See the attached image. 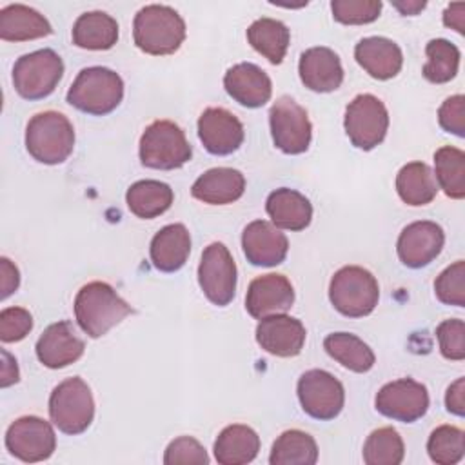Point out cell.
I'll use <instances>...</instances> for the list:
<instances>
[{
    "label": "cell",
    "mask_w": 465,
    "mask_h": 465,
    "mask_svg": "<svg viewBox=\"0 0 465 465\" xmlns=\"http://www.w3.org/2000/svg\"><path fill=\"white\" fill-rule=\"evenodd\" d=\"M133 307L105 282H89L74 296V318L89 338H100L133 314Z\"/></svg>",
    "instance_id": "6da1fadb"
},
{
    "label": "cell",
    "mask_w": 465,
    "mask_h": 465,
    "mask_svg": "<svg viewBox=\"0 0 465 465\" xmlns=\"http://www.w3.org/2000/svg\"><path fill=\"white\" fill-rule=\"evenodd\" d=\"M185 22L169 5L149 4L134 15L133 40L134 45L154 56L173 54L185 40Z\"/></svg>",
    "instance_id": "7a4b0ae2"
},
{
    "label": "cell",
    "mask_w": 465,
    "mask_h": 465,
    "mask_svg": "<svg viewBox=\"0 0 465 465\" xmlns=\"http://www.w3.org/2000/svg\"><path fill=\"white\" fill-rule=\"evenodd\" d=\"M124 98V80L113 69L93 65L82 69L71 84L65 100L74 109L104 116L113 113Z\"/></svg>",
    "instance_id": "3957f363"
},
{
    "label": "cell",
    "mask_w": 465,
    "mask_h": 465,
    "mask_svg": "<svg viewBox=\"0 0 465 465\" xmlns=\"http://www.w3.org/2000/svg\"><path fill=\"white\" fill-rule=\"evenodd\" d=\"M74 147V129L58 111L35 114L25 127V149L40 163L56 165L69 158Z\"/></svg>",
    "instance_id": "277c9868"
},
{
    "label": "cell",
    "mask_w": 465,
    "mask_h": 465,
    "mask_svg": "<svg viewBox=\"0 0 465 465\" xmlns=\"http://www.w3.org/2000/svg\"><path fill=\"white\" fill-rule=\"evenodd\" d=\"M329 300L340 314L363 318L376 309L380 287L371 271L360 265H345L331 278Z\"/></svg>",
    "instance_id": "5b68a950"
},
{
    "label": "cell",
    "mask_w": 465,
    "mask_h": 465,
    "mask_svg": "<svg viewBox=\"0 0 465 465\" xmlns=\"http://www.w3.org/2000/svg\"><path fill=\"white\" fill-rule=\"evenodd\" d=\"M138 154L142 165L149 169L173 171L191 160L193 149L178 124L171 120H154L145 127L140 138Z\"/></svg>",
    "instance_id": "8992f818"
},
{
    "label": "cell",
    "mask_w": 465,
    "mask_h": 465,
    "mask_svg": "<svg viewBox=\"0 0 465 465\" xmlns=\"http://www.w3.org/2000/svg\"><path fill=\"white\" fill-rule=\"evenodd\" d=\"M49 418L64 434L76 436L87 430L94 418V400L89 385L78 376L60 381L49 396Z\"/></svg>",
    "instance_id": "52a82bcc"
},
{
    "label": "cell",
    "mask_w": 465,
    "mask_h": 465,
    "mask_svg": "<svg viewBox=\"0 0 465 465\" xmlns=\"http://www.w3.org/2000/svg\"><path fill=\"white\" fill-rule=\"evenodd\" d=\"M64 74V62L53 49H38L22 54L13 65L15 91L25 100L49 96Z\"/></svg>",
    "instance_id": "ba28073f"
},
{
    "label": "cell",
    "mask_w": 465,
    "mask_h": 465,
    "mask_svg": "<svg viewBox=\"0 0 465 465\" xmlns=\"http://www.w3.org/2000/svg\"><path fill=\"white\" fill-rule=\"evenodd\" d=\"M343 127L354 147L361 151L374 149L385 140L389 129V113L385 104L369 93L354 96L345 109Z\"/></svg>",
    "instance_id": "9c48e42d"
},
{
    "label": "cell",
    "mask_w": 465,
    "mask_h": 465,
    "mask_svg": "<svg viewBox=\"0 0 465 465\" xmlns=\"http://www.w3.org/2000/svg\"><path fill=\"white\" fill-rule=\"evenodd\" d=\"M298 400L305 414L314 420H334L345 403V389L338 378L323 369L303 372L296 385Z\"/></svg>",
    "instance_id": "30bf717a"
},
{
    "label": "cell",
    "mask_w": 465,
    "mask_h": 465,
    "mask_svg": "<svg viewBox=\"0 0 465 465\" xmlns=\"http://www.w3.org/2000/svg\"><path fill=\"white\" fill-rule=\"evenodd\" d=\"M274 145L285 154H302L309 149L312 125L307 111L291 96H280L269 111Z\"/></svg>",
    "instance_id": "8fae6325"
},
{
    "label": "cell",
    "mask_w": 465,
    "mask_h": 465,
    "mask_svg": "<svg viewBox=\"0 0 465 465\" xmlns=\"http://www.w3.org/2000/svg\"><path fill=\"white\" fill-rule=\"evenodd\" d=\"M198 283L211 303L225 307L232 302L236 292V263L222 242H213L203 249L198 265Z\"/></svg>",
    "instance_id": "7c38bea8"
},
{
    "label": "cell",
    "mask_w": 465,
    "mask_h": 465,
    "mask_svg": "<svg viewBox=\"0 0 465 465\" xmlns=\"http://www.w3.org/2000/svg\"><path fill=\"white\" fill-rule=\"evenodd\" d=\"M5 449L24 463L44 461L56 449L54 429L38 416H22L7 427Z\"/></svg>",
    "instance_id": "4fadbf2b"
},
{
    "label": "cell",
    "mask_w": 465,
    "mask_h": 465,
    "mask_svg": "<svg viewBox=\"0 0 465 465\" xmlns=\"http://www.w3.org/2000/svg\"><path fill=\"white\" fill-rule=\"evenodd\" d=\"M374 407L389 420L414 423L429 411V392L423 383L412 378H400L378 391Z\"/></svg>",
    "instance_id": "5bb4252c"
},
{
    "label": "cell",
    "mask_w": 465,
    "mask_h": 465,
    "mask_svg": "<svg viewBox=\"0 0 465 465\" xmlns=\"http://www.w3.org/2000/svg\"><path fill=\"white\" fill-rule=\"evenodd\" d=\"M445 243L443 229L430 220H418L403 227L396 242L400 262L411 269H421L438 258Z\"/></svg>",
    "instance_id": "9a60e30c"
},
{
    "label": "cell",
    "mask_w": 465,
    "mask_h": 465,
    "mask_svg": "<svg viewBox=\"0 0 465 465\" xmlns=\"http://www.w3.org/2000/svg\"><path fill=\"white\" fill-rule=\"evenodd\" d=\"M198 138L205 151L225 156L240 149L245 131L238 116L223 107H207L198 118Z\"/></svg>",
    "instance_id": "2e32d148"
},
{
    "label": "cell",
    "mask_w": 465,
    "mask_h": 465,
    "mask_svg": "<svg viewBox=\"0 0 465 465\" xmlns=\"http://www.w3.org/2000/svg\"><path fill=\"white\" fill-rule=\"evenodd\" d=\"M292 303V283L287 276L276 272L254 278L245 294V309L256 320H263L272 314H285Z\"/></svg>",
    "instance_id": "e0dca14e"
},
{
    "label": "cell",
    "mask_w": 465,
    "mask_h": 465,
    "mask_svg": "<svg viewBox=\"0 0 465 465\" xmlns=\"http://www.w3.org/2000/svg\"><path fill=\"white\" fill-rule=\"evenodd\" d=\"M242 249L251 265H280L289 251L287 236L267 220H254L242 232Z\"/></svg>",
    "instance_id": "ac0fdd59"
},
{
    "label": "cell",
    "mask_w": 465,
    "mask_h": 465,
    "mask_svg": "<svg viewBox=\"0 0 465 465\" xmlns=\"http://www.w3.org/2000/svg\"><path fill=\"white\" fill-rule=\"evenodd\" d=\"M307 331L298 318L287 314H272L256 325L258 345L278 358L298 356L305 345Z\"/></svg>",
    "instance_id": "d6986e66"
},
{
    "label": "cell",
    "mask_w": 465,
    "mask_h": 465,
    "mask_svg": "<svg viewBox=\"0 0 465 465\" xmlns=\"http://www.w3.org/2000/svg\"><path fill=\"white\" fill-rule=\"evenodd\" d=\"M223 87L234 102L249 109L265 105L272 94L269 74L251 62H240L229 67L223 74Z\"/></svg>",
    "instance_id": "ffe728a7"
},
{
    "label": "cell",
    "mask_w": 465,
    "mask_h": 465,
    "mask_svg": "<svg viewBox=\"0 0 465 465\" xmlns=\"http://www.w3.org/2000/svg\"><path fill=\"white\" fill-rule=\"evenodd\" d=\"M85 343L69 322L51 323L36 341V358L49 369H64L84 354Z\"/></svg>",
    "instance_id": "44dd1931"
},
{
    "label": "cell",
    "mask_w": 465,
    "mask_h": 465,
    "mask_svg": "<svg viewBox=\"0 0 465 465\" xmlns=\"http://www.w3.org/2000/svg\"><path fill=\"white\" fill-rule=\"evenodd\" d=\"M302 84L314 93H332L343 82L340 56L331 47H311L302 53L298 62Z\"/></svg>",
    "instance_id": "7402d4cb"
},
{
    "label": "cell",
    "mask_w": 465,
    "mask_h": 465,
    "mask_svg": "<svg viewBox=\"0 0 465 465\" xmlns=\"http://www.w3.org/2000/svg\"><path fill=\"white\" fill-rule=\"evenodd\" d=\"M354 58L360 67L376 80L394 78L403 65L400 45L385 36L361 38L354 47Z\"/></svg>",
    "instance_id": "603a6c76"
},
{
    "label": "cell",
    "mask_w": 465,
    "mask_h": 465,
    "mask_svg": "<svg viewBox=\"0 0 465 465\" xmlns=\"http://www.w3.org/2000/svg\"><path fill=\"white\" fill-rule=\"evenodd\" d=\"M245 191V176L232 167H213L200 174L191 194L209 205H227L242 198Z\"/></svg>",
    "instance_id": "cb8c5ba5"
},
{
    "label": "cell",
    "mask_w": 465,
    "mask_h": 465,
    "mask_svg": "<svg viewBox=\"0 0 465 465\" xmlns=\"http://www.w3.org/2000/svg\"><path fill=\"white\" fill-rule=\"evenodd\" d=\"M191 254V234L183 223L162 227L151 240L149 256L154 269L162 272L180 271Z\"/></svg>",
    "instance_id": "d4e9b609"
},
{
    "label": "cell",
    "mask_w": 465,
    "mask_h": 465,
    "mask_svg": "<svg viewBox=\"0 0 465 465\" xmlns=\"http://www.w3.org/2000/svg\"><path fill=\"white\" fill-rule=\"evenodd\" d=\"M265 211L278 229L303 231L312 220L311 202L298 191L280 187L267 196Z\"/></svg>",
    "instance_id": "484cf974"
},
{
    "label": "cell",
    "mask_w": 465,
    "mask_h": 465,
    "mask_svg": "<svg viewBox=\"0 0 465 465\" xmlns=\"http://www.w3.org/2000/svg\"><path fill=\"white\" fill-rule=\"evenodd\" d=\"M53 33L49 20L24 4H9L0 9V38L5 42H25Z\"/></svg>",
    "instance_id": "4316f807"
},
{
    "label": "cell",
    "mask_w": 465,
    "mask_h": 465,
    "mask_svg": "<svg viewBox=\"0 0 465 465\" xmlns=\"http://www.w3.org/2000/svg\"><path fill=\"white\" fill-rule=\"evenodd\" d=\"M213 450L220 465H245L258 456L260 436L249 425L232 423L218 434Z\"/></svg>",
    "instance_id": "83f0119b"
},
{
    "label": "cell",
    "mask_w": 465,
    "mask_h": 465,
    "mask_svg": "<svg viewBox=\"0 0 465 465\" xmlns=\"http://www.w3.org/2000/svg\"><path fill=\"white\" fill-rule=\"evenodd\" d=\"M71 38L76 47L105 51L111 49L118 40V24L104 11H89L76 18Z\"/></svg>",
    "instance_id": "f1b7e54d"
},
{
    "label": "cell",
    "mask_w": 465,
    "mask_h": 465,
    "mask_svg": "<svg viewBox=\"0 0 465 465\" xmlns=\"http://www.w3.org/2000/svg\"><path fill=\"white\" fill-rule=\"evenodd\" d=\"M173 189L160 180L134 182L125 193L129 211L142 220H153L163 214L173 205Z\"/></svg>",
    "instance_id": "f546056e"
},
{
    "label": "cell",
    "mask_w": 465,
    "mask_h": 465,
    "mask_svg": "<svg viewBox=\"0 0 465 465\" xmlns=\"http://www.w3.org/2000/svg\"><path fill=\"white\" fill-rule=\"evenodd\" d=\"M396 193L407 205L430 203L438 194V183L430 167L423 162H409L396 174Z\"/></svg>",
    "instance_id": "4dcf8cb0"
},
{
    "label": "cell",
    "mask_w": 465,
    "mask_h": 465,
    "mask_svg": "<svg viewBox=\"0 0 465 465\" xmlns=\"http://www.w3.org/2000/svg\"><path fill=\"white\" fill-rule=\"evenodd\" d=\"M323 349L341 367L358 374L369 372L376 361L372 349L361 338L351 332L327 334L323 340Z\"/></svg>",
    "instance_id": "1f68e13d"
},
{
    "label": "cell",
    "mask_w": 465,
    "mask_h": 465,
    "mask_svg": "<svg viewBox=\"0 0 465 465\" xmlns=\"http://www.w3.org/2000/svg\"><path fill=\"white\" fill-rule=\"evenodd\" d=\"M247 42L271 64L278 65L285 58L291 42V31L283 22L263 16L247 27Z\"/></svg>",
    "instance_id": "d6a6232c"
},
{
    "label": "cell",
    "mask_w": 465,
    "mask_h": 465,
    "mask_svg": "<svg viewBox=\"0 0 465 465\" xmlns=\"http://www.w3.org/2000/svg\"><path fill=\"white\" fill-rule=\"evenodd\" d=\"M318 461V445L303 430L291 429L282 432L271 449V465H314Z\"/></svg>",
    "instance_id": "836d02e7"
},
{
    "label": "cell",
    "mask_w": 465,
    "mask_h": 465,
    "mask_svg": "<svg viewBox=\"0 0 465 465\" xmlns=\"http://www.w3.org/2000/svg\"><path fill=\"white\" fill-rule=\"evenodd\" d=\"M434 171L438 187L454 200L465 198V153L452 145H443L434 153Z\"/></svg>",
    "instance_id": "e575fe53"
},
{
    "label": "cell",
    "mask_w": 465,
    "mask_h": 465,
    "mask_svg": "<svg viewBox=\"0 0 465 465\" xmlns=\"http://www.w3.org/2000/svg\"><path fill=\"white\" fill-rule=\"evenodd\" d=\"M427 62L423 65V76L430 84H447L458 74L460 49L445 40L434 38L425 45Z\"/></svg>",
    "instance_id": "d590c367"
},
{
    "label": "cell",
    "mask_w": 465,
    "mask_h": 465,
    "mask_svg": "<svg viewBox=\"0 0 465 465\" xmlns=\"http://www.w3.org/2000/svg\"><path fill=\"white\" fill-rule=\"evenodd\" d=\"M403 456V440L392 427H380L372 430L363 443V461L367 465H400Z\"/></svg>",
    "instance_id": "8d00e7d4"
},
{
    "label": "cell",
    "mask_w": 465,
    "mask_h": 465,
    "mask_svg": "<svg viewBox=\"0 0 465 465\" xmlns=\"http://www.w3.org/2000/svg\"><path fill=\"white\" fill-rule=\"evenodd\" d=\"M427 452L438 465H454L465 454V432L454 425L436 427L427 440Z\"/></svg>",
    "instance_id": "74e56055"
},
{
    "label": "cell",
    "mask_w": 465,
    "mask_h": 465,
    "mask_svg": "<svg viewBox=\"0 0 465 465\" xmlns=\"http://www.w3.org/2000/svg\"><path fill=\"white\" fill-rule=\"evenodd\" d=\"M436 298L445 305H465V262L458 260L440 272L434 280Z\"/></svg>",
    "instance_id": "f35d334b"
},
{
    "label": "cell",
    "mask_w": 465,
    "mask_h": 465,
    "mask_svg": "<svg viewBox=\"0 0 465 465\" xmlns=\"http://www.w3.org/2000/svg\"><path fill=\"white\" fill-rule=\"evenodd\" d=\"M380 0H332V18L345 25H361L374 22L381 13Z\"/></svg>",
    "instance_id": "ab89813d"
},
{
    "label": "cell",
    "mask_w": 465,
    "mask_h": 465,
    "mask_svg": "<svg viewBox=\"0 0 465 465\" xmlns=\"http://www.w3.org/2000/svg\"><path fill=\"white\" fill-rule=\"evenodd\" d=\"M163 463L165 465H207L209 456L198 440L191 436H180L167 445L163 454Z\"/></svg>",
    "instance_id": "60d3db41"
},
{
    "label": "cell",
    "mask_w": 465,
    "mask_h": 465,
    "mask_svg": "<svg viewBox=\"0 0 465 465\" xmlns=\"http://www.w3.org/2000/svg\"><path fill=\"white\" fill-rule=\"evenodd\" d=\"M436 336L440 341V352L443 358L452 361H461L465 358V323L463 320L452 318L443 320L436 327Z\"/></svg>",
    "instance_id": "b9f144b4"
},
{
    "label": "cell",
    "mask_w": 465,
    "mask_h": 465,
    "mask_svg": "<svg viewBox=\"0 0 465 465\" xmlns=\"http://www.w3.org/2000/svg\"><path fill=\"white\" fill-rule=\"evenodd\" d=\"M33 329V316L24 307H5L0 311V340L13 343L24 340Z\"/></svg>",
    "instance_id": "7bdbcfd3"
},
{
    "label": "cell",
    "mask_w": 465,
    "mask_h": 465,
    "mask_svg": "<svg viewBox=\"0 0 465 465\" xmlns=\"http://www.w3.org/2000/svg\"><path fill=\"white\" fill-rule=\"evenodd\" d=\"M438 122L445 133L465 136V98L463 94L449 96L438 109Z\"/></svg>",
    "instance_id": "ee69618b"
},
{
    "label": "cell",
    "mask_w": 465,
    "mask_h": 465,
    "mask_svg": "<svg viewBox=\"0 0 465 465\" xmlns=\"http://www.w3.org/2000/svg\"><path fill=\"white\" fill-rule=\"evenodd\" d=\"M20 285V272L16 269V265L2 256L0 258V298L5 300L7 296H11Z\"/></svg>",
    "instance_id": "f6af8a7d"
},
{
    "label": "cell",
    "mask_w": 465,
    "mask_h": 465,
    "mask_svg": "<svg viewBox=\"0 0 465 465\" xmlns=\"http://www.w3.org/2000/svg\"><path fill=\"white\" fill-rule=\"evenodd\" d=\"M445 407L449 412L456 416L465 414V378H458L445 394Z\"/></svg>",
    "instance_id": "bcb514c9"
},
{
    "label": "cell",
    "mask_w": 465,
    "mask_h": 465,
    "mask_svg": "<svg viewBox=\"0 0 465 465\" xmlns=\"http://www.w3.org/2000/svg\"><path fill=\"white\" fill-rule=\"evenodd\" d=\"M443 24L460 35H465V4H450L443 11Z\"/></svg>",
    "instance_id": "7dc6e473"
},
{
    "label": "cell",
    "mask_w": 465,
    "mask_h": 465,
    "mask_svg": "<svg viewBox=\"0 0 465 465\" xmlns=\"http://www.w3.org/2000/svg\"><path fill=\"white\" fill-rule=\"evenodd\" d=\"M18 380H20V372H18L16 360L7 351H2V380H0V385L9 387V385L16 383Z\"/></svg>",
    "instance_id": "c3c4849f"
},
{
    "label": "cell",
    "mask_w": 465,
    "mask_h": 465,
    "mask_svg": "<svg viewBox=\"0 0 465 465\" xmlns=\"http://www.w3.org/2000/svg\"><path fill=\"white\" fill-rule=\"evenodd\" d=\"M392 5L401 13V15H409L414 16L418 15L421 9L427 7V2H420V0H409V2H392Z\"/></svg>",
    "instance_id": "681fc988"
}]
</instances>
